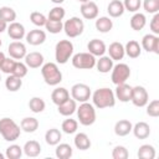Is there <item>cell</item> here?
Masks as SVG:
<instances>
[{"label":"cell","instance_id":"6da1fadb","mask_svg":"<svg viewBox=\"0 0 159 159\" xmlns=\"http://www.w3.org/2000/svg\"><path fill=\"white\" fill-rule=\"evenodd\" d=\"M92 102L93 106L97 107L98 109H103V108H111L114 107L116 104V96L114 92L111 88L103 87V88H98L92 93Z\"/></svg>","mask_w":159,"mask_h":159},{"label":"cell","instance_id":"7a4b0ae2","mask_svg":"<svg viewBox=\"0 0 159 159\" xmlns=\"http://www.w3.org/2000/svg\"><path fill=\"white\" fill-rule=\"evenodd\" d=\"M0 134L6 142H15L20 137L21 129L14 119L4 117L0 119Z\"/></svg>","mask_w":159,"mask_h":159},{"label":"cell","instance_id":"3957f363","mask_svg":"<svg viewBox=\"0 0 159 159\" xmlns=\"http://www.w3.org/2000/svg\"><path fill=\"white\" fill-rule=\"evenodd\" d=\"M41 75L46 84L48 86H57L62 81V72L60 71L57 63L47 62L41 66Z\"/></svg>","mask_w":159,"mask_h":159},{"label":"cell","instance_id":"277c9868","mask_svg":"<svg viewBox=\"0 0 159 159\" xmlns=\"http://www.w3.org/2000/svg\"><path fill=\"white\" fill-rule=\"evenodd\" d=\"M73 55V43L70 40H60L55 47V58L60 65L67 63Z\"/></svg>","mask_w":159,"mask_h":159},{"label":"cell","instance_id":"5b68a950","mask_svg":"<svg viewBox=\"0 0 159 159\" xmlns=\"http://www.w3.org/2000/svg\"><path fill=\"white\" fill-rule=\"evenodd\" d=\"M76 112H77L78 122L82 125L88 127L96 122V109H94L93 104H91L88 102H83L80 104V107H77Z\"/></svg>","mask_w":159,"mask_h":159},{"label":"cell","instance_id":"8992f818","mask_svg":"<svg viewBox=\"0 0 159 159\" xmlns=\"http://www.w3.org/2000/svg\"><path fill=\"white\" fill-rule=\"evenodd\" d=\"M71 61L77 70H91L96 66V57L89 52H78L72 56Z\"/></svg>","mask_w":159,"mask_h":159},{"label":"cell","instance_id":"52a82bcc","mask_svg":"<svg viewBox=\"0 0 159 159\" xmlns=\"http://www.w3.org/2000/svg\"><path fill=\"white\" fill-rule=\"evenodd\" d=\"M83 30H84L83 20H81V19L77 17V16L70 17V19L66 20L65 24H63V31H65V34H66L70 39L78 37L80 35H82Z\"/></svg>","mask_w":159,"mask_h":159},{"label":"cell","instance_id":"ba28073f","mask_svg":"<svg viewBox=\"0 0 159 159\" xmlns=\"http://www.w3.org/2000/svg\"><path fill=\"white\" fill-rule=\"evenodd\" d=\"M129 77H130V68L127 63H117L116 66H113L111 80L116 86L127 82Z\"/></svg>","mask_w":159,"mask_h":159},{"label":"cell","instance_id":"9c48e42d","mask_svg":"<svg viewBox=\"0 0 159 159\" xmlns=\"http://www.w3.org/2000/svg\"><path fill=\"white\" fill-rule=\"evenodd\" d=\"M91 96H92L91 88L86 83H76L71 88V97L76 102H80V103L87 102L91 98Z\"/></svg>","mask_w":159,"mask_h":159},{"label":"cell","instance_id":"30bf717a","mask_svg":"<svg viewBox=\"0 0 159 159\" xmlns=\"http://www.w3.org/2000/svg\"><path fill=\"white\" fill-rule=\"evenodd\" d=\"M130 102L135 107H145L149 102V94L143 86H135L132 88V98Z\"/></svg>","mask_w":159,"mask_h":159},{"label":"cell","instance_id":"8fae6325","mask_svg":"<svg viewBox=\"0 0 159 159\" xmlns=\"http://www.w3.org/2000/svg\"><path fill=\"white\" fill-rule=\"evenodd\" d=\"M142 47L147 52L159 55V36L154 34H147L142 39Z\"/></svg>","mask_w":159,"mask_h":159},{"label":"cell","instance_id":"7c38bea8","mask_svg":"<svg viewBox=\"0 0 159 159\" xmlns=\"http://www.w3.org/2000/svg\"><path fill=\"white\" fill-rule=\"evenodd\" d=\"M80 11H81V15L83 16V19L86 20H93V19H97L98 16V6L94 1H86V2H82L81 4V7H80Z\"/></svg>","mask_w":159,"mask_h":159},{"label":"cell","instance_id":"4fadbf2b","mask_svg":"<svg viewBox=\"0 0 159 159\" xmlns=\"http://www.w3.org/2000/svg\"><path fill=\"white\" fill-rule=\"evenodd\" d=\"M7 52H9L10 57L14 60H22L26 56L27 50H26V46L21 41H12L9 43Z\"/></svg>","mask_w":159,"mask_h":159},{"label":"cell","instance_id":"5bb4252c","mask_svg":"<svg viewBox=\"0 0 159 159\" xmlns=\"http://www.w3.org/2000/svg\"><path fill=\"white\" fill-rule=\"evenodd\" d=\"M6 31H7L9 37L12 39V40H15V41L22 40V39L25 37V35H26V30H25L24 25L20 24V22H16V21L10 22V24L7 25Z\"/></svg>","mask_w":159,"mask_h":159},{"label":"cell","instance_id":"9a60e30c","mask_svg":"<svg viewBox=\"0 0 159 159\" xmlns=\"http://www.w3.org/2000/svg\"><path fill=\"white\" fill-rule=\"evenodd\" d=\"M26 42L32 45V46H39L42 45L46 40V32L43 30L40 29H35V30H30L26 35H25Z\"/></svg>","mask_w":159,"mask_h":159},{"label":"cell","instance_id":"2e32d148","mask_svg":"<svg viewBox=\"0 0 159 159\" xmlns=\"http://www.w3.org/2000/svg\"><path fill=\"white\" fill-rule=\"evenodd\" d=\"M87 50H88V52L92 53L94 57H96V56L101 57V56H103V55L106 53L107 47H106V43H104L102 40H99V39H93V40H91V41L87 43Z\"/></svg>","mask_w":159,"mask_h":159},{"label":"cell","instance_id":"e0dca14e","mask_svg":"<svg viewBox=\"0 0 159 159\" xmlns=\"http://www.w3.org/2000/svg\"><path fill=\"white\" fill-rule=\"evenodd\" d=\"M132 86L127 84L125 82L124 83H120V84H117V88H116V92H114V96L117 99H119L120 102L125 103V102H129L130 98H132Z\"/></svg>","mask_w":159,"mask_h":159},{"label":"cell","instance_id":"ac0fdd59","mask_svg":"<svg viewBox=\"0 0 159 159\" xmlns=\"http://www.w3.org/2000/svg\"><path fill=\"white\" fill-rule=\"evenodd\" d=\"M24 58H25L26 66L30 68H40L43 65V55L40 52H36V51L26 53V56Z\"/></svg>","mask_w":159,"mask_h":159},{"label":"cell","instance_id":"d6986e66","mask_svg":"<svg viewBox=\"0 0 159 159\" xmlns=\"http://www.w3.org/2000/svg\"><path fill=\"white\" fill-rule=\"evenodd\" d=\"M108 53H109V57L113 60V61H119V60H123L125 52H124V46L118 42V41H114L109 45L108 47Z\"/></svg>","mask_w":159,"mask_h":159},{"label":"cell","instance_id":"ffe728a7","mask_svg":"<svg viewBox=\"0 0 159 159\" xmlns=\"http://www.w3.org/2000/svg\"><path fill=\"white\" fill-rule=\"evenodd\" d=\"M132 132L135 138L138 139H147L150 135V127L145 122H138L133 125Z\"/></svg>","mask_w":159,"mask_h":159},{"label":"cell","instance_id":"44dd1931","mask_svg":"<svg viewBox=\"0 0 159 159\" xmlns=\"http://www.w3.org/2000/svg\"><path fill=\"white\" fill-rule=\"evenodd\" d=\"M77 109V103L73 98H68L66 102H63L62 104L57 106V111L61 116L63 117H70L72 116Z\"/></svg>","mask_w":159,"mask_h":159},{"label":"cell","instance_id":"7402d4cb","mask_svg":"<svg viewBox=\"0 0 159 159\" xmlns=\"http://www.w3.org/2000/svg\"><path fill=\"white\" fill-rule=\"evenodd\" d=\"M70 98V92L65 88V87H57L52 91L51 93V99L56 106L62 104L63 102H66Z\"/></svg>","mask_w":159,"mask_h":159},{"label":"cell","instance_id":"603a6c76","mask_svg":"<svg viewBox=\"0 0 159 159\" xmlns=\"http://www.w3.org/2000/svg\"><path fill=\"white\" fill-rule=\"evenodd\" d=\"M132 128H133V124H132L130 120L120 119L114 125V133L118 137H125V135H128L132 132Z\"/></svg>","mask_w":159,"mask_h":159},{"label":"cell","instance_id":"cb8c5ba5","mask_svg":"<svg viewBox=\"0 0 159 159\" xmlns=\"http://www.w3.org/2000/svg\"><path fill=\"white\" fill-rule=\"evenodd\" d=\"M124 52L130 58H137L142 53V46L135 40H129L124 46Z\"/></svg>","mask_w":159,"mask_h":159},{"label":"cell","instance_id":"d4e9b609","mask_svg":"<svg viewBox=\"0 0 159 159\" xmlns=\"http://www.w3.org/2000/svg\"><path fill=\"white\" fill-rule=\"evenodd\" d=\"M22 152L25 153L26 157L30 158H35L37 155H40L41 153V145L37 140H27L22 148Z\"/></svg>","mask_w":159,"mask_h":159},{"label":"cell","instance_id":"484cf974","mask_svg":"<svg viewBox=\"0 0 159 159\" xmlns=\"http://www.w3.org/2000/svg\"><path fill=\"white\" fill-rule=\"evenodd\" d=\"M124 6L123 2L120 0H112L109 1L108 6H107V12L109 14L111 17H119L124 14Z\"/></svg>","mask_w":159,"mask_h":159},{"label":"cell","instance_id":"4316f807","mask_svg":"<svg viewBox=\"0 0 159 159\" xmlns=\"http://www.w3.org/2000/svg\"><path fill=\"white\" fill-rule=\"evenodd\" d=\"M113 60L109 56H101L99 60H96V67L97 71L101 73H108L113 68Z\"/></svg>","mask_w":159,"mask_h":159},{"label":"cell","instance_id":"83f0119b","mask_svg":"<svg viewBox=\"0 0 159 159\" xmlns=\"http://www.w3.org/2000/svg\"><path fill=\"white\" fill-rule=\"evenodd\" d=\"M20 128L26 133H34L39 128V120L35 117H25L20 122Z\"/></svg>","mask_w":159,"mask_h":159},{"label":"cell","instance_id":"f1b7e54d","mask_svg":"<svg viewBox=\"0 0 159 159\" xmlns=\"http://www.w3.org/2000/svg\"><path fill=\"white\" fill-rule=\"evenodd\" d=\"M145 24H147V17L142 12H134V15L130 17V21H129V25H130V27L134 31L143 30L144 26H145Z\"/></svg>","mask_w":159,"mask_h":159},{"label":"cell","instance_id":"f546056e","mask_svg":"<svg viewBox=\"0 0 159 159\" xmlns=\"http://www.w3.org/2000/svg\"><path fill=\"white\" fill-rule=\"evenodd\" d=\"M73 144L80 150H87L91 148V139L86 133H77L75 135Z\"/></svg>","mask_w":159,"mask_h":159},{"label":"cell","instance_id":"4dcf8cb0","mask_svg":"<svg viewBox=\"0 0 159 159\" xmlns=\"http://www.w3.org/2000/svg\"><path fill=\"white\" fill-rule=\"evenodd\" d=\"M55 154L58 159H68L72 157L73 154V149L70 144L67 143H58L56 145V150H55Z\"/></svg>","mask_w":159,"mask_h":159},{"label":"cell","instance_id":"1f68e13d","mask_svg":"<svg viewBox=\"0 0 159 159\" xmlns=\"http://www.w3.org/2000/svg\"><path fill=\"white\" fill-rule=\"evenodd\" d=\"M94 26H96L97 31H99V32H102V34H107V32H109V31L112 30V27H113V21H112L109 17H107V16H102V17H98V19L96 20Z\"/></svg>","mask_w":159,"mask_h":159},{"label":"cell","instance_id":"d6a6232c","mask_svg":"<svg viewBox=\"0 0 159 159\" xmlns=\"http://www.w3.org/2000/svg\"><path fill=\"white\" fill-rule=\"evenodd\" d=\"M62 139V134L60 129L57 128H51L45 133V140L48 145H57Z\"/></svg>","mask_w":159,"mask_h":159},{"label":"cell","instance_id":"836d02e7","mask_svg":"<svg viewBox=\"0 0 159 159\" xmlns=\"http://www.w3.org/2000/svg\"><path fill=\"white\" fill-rule=\"evenodd\" d=\"M22 86V78L20 77H16L14 75H9L7 78L5 80V87L7 91L10 92H16L21 88Z\"/></svg>","mask_w":159,"mask_h":159},{"label":"cell","instance_id":"e575fe53","mask_svg":"<svg viewBox=\"0 0 159 159\" xmlns=\"http://www.w3.org/2000/svg\"><path fill=\"white\" fill-rule=\"evenodd\" d=\"M137 155L139 159H154L155 158V148L150 144H143L139 147Z\"/></svg>","mask_w":159,"mask_h":159},{"label":"cell","instance_id":"d590c367","mask_svg":"<svg viewBox=\"0 0 159 159\" xmlns=\"http://www.w3.org/2000/svg\"><path fill=\"white\" fill-rule=\"evenodd\" d=\"M29 108L34 113H41L46 108V103L41 97H32L29 101Z\"/></svg>","mask_w":159,"mask_h":159},{"label":"cell","instance_id":"8d00e7d4","mask_svg":"<svg viewBox=\"0 0 159 159\" xmlns=\"http://www.w3.org/2000/svg\"><path fill=\"white\" fill-rule=\"evenodd\" d=\"M0 19L7 24L14 22L16 20V11L10 6H1L0 7Z\"/></svg>","mask_w":159,"mask_h":159},{"label":"cell","instance_id":"74e56055","mask_svg":"<svg viewBox=\"0 0 159 159\" xmlns=\"http://www.w3.org/2000/svg\"><path fill=\"white\" fill-rule=\"evenodd\" d=\"M77 128H78V122L76 119H72V118H67L62 122V125H61V129L63 133L66 134H73L77 132Z\"/></svg>","mask_w":159,"mask_h":159},{"label":"cell","instance_id":"f35d334b","mask_svg":"<svg viewBox=\"0 0 159 159\" xmlns=\"http://www.w3.org/2000/svg\"><path fill=\"white\" fill-rule=\"evenodd\" d=\"M65 15H66L65 9H63L62 6H60V5H57V6L52 7V9L48 11L47 19H48V20H53V21H62L63 17H65Z\"/></svg>","mask_w":159,"mask_h":159},{"label":"cell","instance_id":"ab89813d","mask_svg":"<svg viewBox=\"0 0 159 159\" xmlns=\"http://www.w3.org/2000/svg\"><path fill=\"white\" fill-rule=\"evenodd\" d=\"M22 155V148L17 144H11L10 147L6 148L5 157L7 159H20Z\"/></svg>","mask_w":159,"mask_h":159},{"label":"cell","instance_id":"60d3db41","mask_svg":"<svg viewBox=\"0 0 159 159\" xmlns=\"http://www.w3.org/2000/svg\"><path fill=\"white\" fill-rule=\"evenodd\" d=\"M45 27L50 34H60L63 30V24H62V21H53V20L47 19Z\"/></svg>","mask_w":159,"mask_h":159},{"label":"cell","instance_id":"b9f144b4","mask_svg":"<svg viewBox=\"0 0 159 159\" xmlns=\"http://www.w3.org/2000/svg\"><path fill=\"white\" fill-rule=\"evenodd\" d=\"M30 20H31V22H32L35 26H37V27L45 26V24H46V21H47L46 16H45L42 12H40V11H32V12L30 14Z\"/></svg>","mask_w":159,"mask_h":159},{"label":"cell","instance_id":"7bdbcfd3","mask_svg":"<svg viewBox=\"0 0 159 159\" xmlns=\"http://www.w3.org/2000/svg\"><path fill=\"white\" fill-rule=\"evenodd\" d=\"M15 63H16V61H15L14 58H11V57H5V60L2 61V63H1V66H0L1 72L6 73V75H11L12 71H14Z\"/></svg>","mask_w":159,"mask_h":159},{"label":"cell","instance_id":"ee69618b","mask_svg":"<svg viewBox=\"0 0 159 159\" xmlns=\"http://www.w3.org/2000/svg\"><path fill=\"white\" fill-rule=\"evenodd\" d=\"M143 7L149 14H157L159 12V0H144Z\"/></svg>","mask_w":159,"mask_h":159},{"label":"cell","instance_id":"f6af8a7d","mask_svg":"<svg viewBox=\"0 0 159 159\" xmlns=\"http://www.w3.org/2000/svg\"><path fill=\"white\" fill-rule=\"evenodd\" d=\"M147 114L153 118L159 117V101L158 99H153L152 102L147 103Z\"/></svg>","mask_w":159,"mask_h":159},{"label":"cell","instance_id":"bcb514c9","mask_svg":"<svg viewBox=\"0 0 159 159\" xmlns=\"http://www.w3.org/2000/svg\"><path fill=\"white\" fill-rule=\"evenodd\" d=\"M123 6H124V10L129 12H138V10L142 6V0H124Z\"/></svg>","mask_w":159,"mask_h":159},{"label":"cell","instance_id":"7dc6e473","mask_svg":"<svg viewBox=\"0 0 159 159\" xmlns=\"http://www.w3.org/2000/svg\"><path fill=\"white\" fill-rule=\"evenodd\" d=\"M27 68L29 67L26 66V63H22L20 61H16L15 67H14V71H12L11 75H14L16 77H20V78H24L27 75Z\"/></svg>","mask_w":159,"mask_h":159},{"label":"cell","instance_id":"c3c4849f","mask_svg":"<svg viewBox=\"0 0 159 159\" xmlns=\"http://www.w3.org/2000/svg\"><path fill=\"white\" fill-rule=\"evenodd\" d=\"M112 157H113V159H127L129 157V153L125 147L117 145V147H114V149L112 152Z\"/></svg>","mask_w":159,"mask_h":159},{"label":"cell","instance_id":"681fc988","mask_svg":"<svg viewBox=\"0 0 159 159\" xmlns=\"http://www.w3.org/2000/svg\"><path fill=\"white\" fill-rule=\"evenodd\" d=\"M149 27H150V30H152V34H154V35H159V12L154 14L153 19L150 20Z\"/></svg>","mask_w":159,"mask_h":159},{"label":"cell","instance_id":"f907efd6","mask_svg":"<svg viewBox=\"0 0 159 159\" xmlns=\"http://www.w3.org/2000/svg\"><path fill=\"white\" fill-rule=\"evenodd\" d=\"M6 29H7V22H5L4 20H1V19H0V34H1V32H4Z\"/></svg>","mask_w":159,"mask_h":159},{"label":"cell","instance_id":"816d5d0a","mask_svg":"<svg viewBox=\"0 0 159 159\" xmlns=\"http://www.w3.org/2000/svg\"><path fill=\"white\" fill-rule=\"evenodd\" d=\"M5 57H6V56H5V53H4L2 51H0V66H1V63H2V61L5 60Z\"/></svg>","mask_w":159,"mask_h":159},{"label":"cell","instance_id":"f5cc1de1","mask_svg":"<svg viewBox=\"0 0 159 159\" xmlns=\"http://www.w3.org/2000/svg\"><path fill=\"white\" fill-rule=\"evenodd\" d=\"M53 4H56V5H60V4H62L65 0H51Z\"/></svg>","mask_w":159,"mask_h":159},{"label":"cell","instance_id":"db71d44e","mask_svg":"<svg viewBox=\"0 0 159 159\" xmlns=\"http://www.w3.org/2000/svg\"><path fill=\"white\" fill-rule=\"evenodd\" d=\"M75 1H78V2L82 4V2H86V1H89V0H75Z\"/></svg>","mask_w":159,"mask_h":159},{"label":"cell","instance_id":"11a10c76","mask_svg":"<svg viewBox=\"0 0 159 159\" xmlns=\"http://www.w3.org/2000/svg\"><path fill=\"white\" fill-rule=\"evenodd\" d=\"M4 158H5V155L2 153H0V159H4Z\"/></svg>","mask_w":159,"mask_h":159},{"label":"cell","instance_id":"9f6ffc18","mask_svg":"<svg viewBox=\"0 0 159 159\" xmlns=\"http://www.w3.org/2000/svg\"><path fill=\"white\" fill-rule=\"evenodd\" d=\"M1 45H2V42H1V40H0V47H1Z\"/></svg>","mask_w":159,"mask_h":159},{"label":"cell","instance_id":"6f0895ef","mask_svg":"<svg viewBox=\"0 0 159 159\" xmlns=\"http://www.w3.org/2000/svg\"><path fill=\"white\" fill-rule=\"evenodd\" d=\"M0 81H1V76H0Z\"/></svg>","mask_w":159,"mask_h":159}]
</instances>
